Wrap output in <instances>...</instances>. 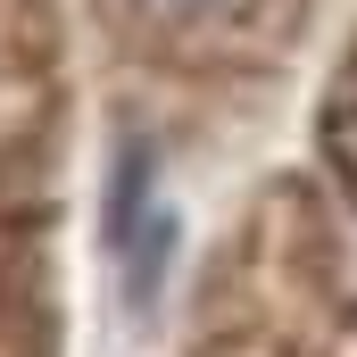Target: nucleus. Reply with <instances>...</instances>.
Listing matches in <instances>:
<instances>
[{
	"instance_id": "nucleus-1",
	"label": "nucleus",
	"mask_w": 357,
	"mask_h": 357,
	"mask_svg": "<svg viewBox=\"0 0 357 357\" xmlns=\"http://www.w3.org/2000/svg\"><path fill=\"white\" fill-rule=\"evenodd\" d=\"M167 8H216V0H167Z\"/></svg>"
}]
</instances>
